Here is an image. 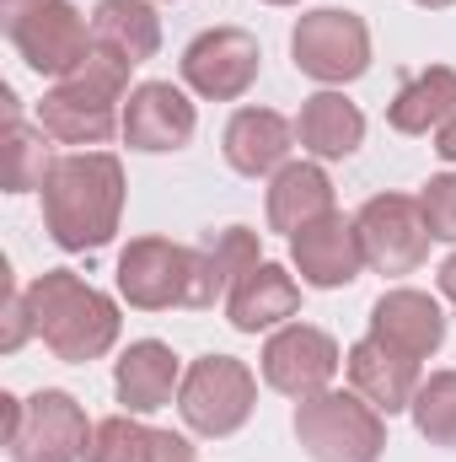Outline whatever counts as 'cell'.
Segmentation results:
<instances>
[{
    "instance_id": "obj_19",
    "label": "cell",
    "mask_w": 456,
    "mask_h": 462,
    "mask_svg": "<svg viewBox=\"0 0 456 462\" xmlns=\"http://www.w3.org/2000/svg\"><path fill=\"white\" fill-rule=\"evenodd\" d=\"M296 145V124L274 108H236L221 134V151H226L231 172L242 178H263V172H279L285 156Z\"/></svg>"
},
{
    "instance_id": "obj_24",
    "label": "cell",
    "mask_w": 456,
    "mask_h": 462,
    "mask_svg": "<svg viewBox=\"0 0 456 462\" xmlns=\"http://www.w3.org/2000/svg\"><path fill=\"white\" fill-rule=\"evenodd\" d=\"M296 140H301L317 162H343V156H354L360 140H365V114H360L343 92H317V97L301 103Z\"/></svg>"
},
{
    "instance_id": "obj_4",
    "label": "cell",
    "mask_w": 456,
    "mask_h": 462,
    "mask_svg": "<svg viewBox=\"0 0 456 462\" xmlns=\"http://www.w3.org/2000/svg\"><path fill=\"white\" fill-rule=\"evenodd\" d=\"M0 32L32 76L65 81L92 60V27L70 0H0Z\"/></svg>"
},
{
    "instance_id": "obj_27",
    "label": "cell",
    "mask_w": 456,
    "mask_h": 462,
    "mask_svg": "<svg viewBox=\"0 0 456 462\" xmlns=\"http://www.w3.org/2000/svg\"><path fill=\"white\" fill-rule=\"evenodd\" d=\"M414 425L430 447L456 452V371H435L414 393Z\"/></svg>"
},
{
    "instance_id": "obj_17",
    "label": "cell",
    "mask_w": 456,
    "mask_h": 462,
    "mask_svg": "<svg viewBox=\"0 0 456 462\" xmlns=\"http://www.w3.org/2000/svg\"><path fill=\"white\" fill-rule=\"evenodd\" d=\"M183 387V360L172 355V345L161 339H140L118 355L114 365V393L123 403V414H156L172 403V393Z\"/></svg>"
},
{
    "instance_id": "obj_22",
    "label": "cell",
    "mask_w": 456,
    "mask_h": 462,
    "mask_svg": "<svg viewBox=\"0 0 456 462\" xmlns=\"http://www.w3.org/2000/svg\"><path fill=\"white\" fill-rule=\"evenodd\" d=\"M87 462H199V452L188 447V436L172 430H150L134 414H108L92 430Z\"/></svg>"
},
{
    "instance_id": "obj_1",
    "label": "cell",
    "mask_w": 456,
    "mask_h": 462,
    "mask_svg": "<svg viewBox=\"0 0 456 462\" xmlns=\"http://www.w3.org/2000/svg\"><path fill=\"white\" fill-rule=\"evenodd\" d=\"M38 194H43V226L65 253H97L114 242L123 216V162L114 151L54 156Z\"/></svg>"
},
{
    "instance_id": "obj_3",
    "label": "cell",
    "mask_w": 456,
    "mask_h": 462,
    "mask_svg": "<svg viewBox=\"0 0 456 462\" xmlns=\"http://www.w3.org/2000/svg\"><path fill=\"white\" fill-rule=\"evenodd\" d=\"M123 87H129V70L92 54L76 76H65L43 92L38 129L59 145H103V140H114V129H123V114H118Z\"/></svg>"
},
{
    "instance_id": "obj_21",
    "label": "cell",
    "mask_w": 456,
    "mask_h": 462,
    "mask_svg": "<svg viewBox=\"0 0 456 462\" xmlns=\"http://www.w3.org/2000/svg\"><path fill=\"white\" fill-rule=\"evenodd\" d=\"M263 253H258V231L252 226H226L210 231L199 247H194V291H188V307H215L236 291V280L247 269H258Z\"/></svg>"
},
{
    "instance_id": "obj_23",
    "label": "cell",
    "mask_w": 456,
    "mask_h": 462,
    "mask_svg": "<svg viewBox=\"0 0 456 462\" xmlns=\"http://www.w3.org/2000/svg\"><path fill=\"white\" fill-rule=\"evenodd\" d=\"M333 210V183L317 162H285L269 183V226L296 236L301 226L323 221Z\"/></svg>"
},
{
    "instance_id": "obj_16",
    "label": "cell",
    "mask_w": 456,
    "mask_h": 462,
    "mask_svg": "<svg viewBox=\"0 0 456 462\" xmlns=\"http://www.w3.org/2000/svg\"><path fill=\"white\" fill-rule=\"evenodd\" d=\"M370 334L387 339L392 349H403V355H414V360H430L435 349L446 345V312H441L435 296L397 285V291H381V296H376V307H370Z\"/></svg>"
},
{
    "instance_id": "obj_11",
    "label": "cell",
    "mask_w": 456,
    "mask_h": 462,
    "mask_svg": "<svg viewBox=\"0 0 456 462\" xmlns=\"http://www.w3.org/2000/svg\"><path fill=\"white\" fill-rule=\"evenodd\" d=\"M258 365H263V382H269L274 393H285V398L301 403V398H317V393L333 387L343 355H339V345H333V334H323V328H312V323H285V328L269 334Z\"/></svg>"
},
{
    "instance_id": "obj_31",
    "label": "cell",
    "mask_w": 456,
    "mask_h": 462,
    "mask_svg": "<svg viewBox=\"0 0 456 462\" xmlns=\"http://www.w3.org/2000/svg\"><path fill=\"white\" fill-rule=\"evenodd\" d=\"M435 280H441V296H446V301H456V253L441 263V274H435Z\"/></svg>"
},
{
    "instance_id": "obj_5",
    "label": "cell",
    "mask_w": 456,
    "mask_h": 462,
    "mask_svg": "<svg viewBox=\"0 0 456 462\" xmlns=\"http://www.w3.org/2000/svg\"><path fill=\"white\" fill-rule=\"evenodd\" d=\"M296 441L312 462H381L387 452V414L349 393H317L296 403Z\"/></svg>"
},
{
    "instance_id": "obj_14",
    "label": "cell",
    "mask_w": 456,
    "mask_h": 462,
    "mask_svg": "<svg viewBox=\"0 0 456 462\" xmlns=\"http://www.w3.org/2000/svg\"><path fill=\"white\" fill-rule=\"evenodd\" d=\"M194 129H199V114L172 81H140L123 103V129L118 134H123L129 151L161 156V151H183L194 140Z\"/></svg>"
},
{
    "instance_id": "obj_13",
    "label": "cell",
    "mask_w": 456,
    "mask_h": 462,
    "mask_svg": "<svg viewBox=\"0 0 456 462\" xmlns=\"http://www.w3.org/2000/svg\"><path fill=\"white\" fill-rule=\"evenodd\" d=\"M290 263H296L301 285H312V291H343V285H354L360 269H365V247H360L354 216L328 210L323 221L301 226L290 236Z\"/></svg>"
},
{
    "instance_id": "obj_26",
    "label": "cell",
    "mask_w": 456,
    "mask_h": 462,
    "mask_svg": "<svg viewBox=\"0 0 456 462\" xmlns=\"http://www.w3.org/2000/svg\"><path fill=\"white\" fill-rule=\"evenodd\" d=\"M0 103H5V194H32V189H43V178L54 167L49 145H43V129L22 124L11 87L0 92Z\"/></svg>"
},
{
    "instance_id": "obj_33",
    "label": "cell",
    "mask_w": 456,
    "mask_h": 462,
    "mask_svg": "<svg viewBox=\"0 0 456 462\" xmlns=\"http://www.w3.org/2000/svg\"><path fill=\"white\" fill-rule=\"evenodd\" d=\"M269 5H301V0H269Z\"/></svg>"
},
{
    "instance_id": "obj_9",
    "label": "cell",
    "mask_w": 456,
    "mask_h": 462,
    "mask_svg": "<svg viewBox=\"0 0 456 462\" xmlns=\"http://www.w3.org/2000/svg\"><path fill=\"white\" fill-rule=\"evenodd\" d=\"M354 226H360L365 263L376 274H414L430 258V242H435L419 199H408V194H370L360 205Z\"/></svg>"
},
{
    "instance_id": "obj_29",
    "label": "cell",
    "mask_w": 456,
    "mask_h": 462,
    "mask_svg": "<svg viewBox=\"0 0 456 462\" xmlns=\"http://www.w3.org/2000/svg\"><path fill=\"white\" fill-rule=\"evenodd\" d=\"M32 334V312H27V296L11 291L5 296V334H0V349H22V339Z\"/></svg>"
},
{
    "instance_id": "obj_8",
    "label": "cell",
    "mask_w": 456,
    "mask_h": 462,
    "mask_svg": "<svg viewBox=\"0 0 456 462\" xmlns=\"http://www.w3.org/2000/svg\"><path fill=\"white\" fill-rule=\"evenodd\" d=\"M290 54H296V70L323 81V87H343V81H360L370 70V27L365 16L339 11V5H317L296 22L290 32Z\"/></svg>"
},
{
    "instance_id": "obj_7",
    "label": "cell",
    "mask_w": 456,
    "mask_h": 462,
    "mask_svg": "<svg viewBox=\"0 0 456 462\" xmlns=\"http://www.w3.org/2000/svg\"><path fill=\"white\" fill-rule=\"evenodd\" d=\"M252 403H258V376L236 355H199L183 371L178 414L194 436H210V441L236 436L252 420Z\"/></svg>"
},
{
    "instance_id": "obj_12",
    "label": "cell",
    "mask_w": 456,
    "mask_h": 462,
    "mask_svg": "<svg viewBox=\"0 0 456 462\" xmlns=\"http://www.w3.org/2000/svg\"><path fill=\"white\" fill-rule=\"evenodd\" d=\"M263 65V49L247 27H210L183 49V81L210 97V103H236L252 92Z\"/></svg>"
},
{
    "instance_id": "obj_2",
    "label": "cell",
    "mask_w": 456,
    "mask_h": 462,
    "mask_svg": "<svg viewBox=\"0 0 456 462\" xmlns=\"http://www.w3.org/2000/svg\"><path fill=\"white\" fill-rule=\"evenodd\" d=\"M22 296H27V312H32V334L54 349V360L87 365V360H103L118 345L114 296L87 285L76 269H43Z\"/></svg>"
},
{
    "instance_id": "obj_10",
    "label": "cell",
    "mask_w": 456,
    "mask_h": 462,
    "mask_svg": "<svg viewBox=\"0 0 456 462\" xmlns=\"http://www.w3.org/2000/svg\"><path fill=\"white\" fill-rule=\"evenodd\" d=\"M194 291V247L167 242V236H134L118 253V296L140 312H167L188 307Z\"/></svg>"
},
{
    "instance_id": "obj_15",
    "label": "cell",
    "mask_w": 456,
    "mask_h": 462,
    "mask_svg": "<svg viewBox=\"0 0 456 462\" xmlns=\"http://www.w3.org/2000/svg\"><path fill=\"white\" fill-rule=\"evenodd\" d=\"M343 371H349V387H354L365 403H376L381 414L414 409V393H419V382H424L414 355L392 349L387 339H376V334H365L360 345L343 355Z\"/></svg>"
},
{
    "instance_id": "obj_32",
    "label": "cell",
    "mask_w": 456,
    "mask_h": 462,
    "mask_svg": "<svg viewBox=\"0 0 456 462\" xmlns=\"http://www.w3.org/2000/svg\"><path fill=\"white\" fill-rule=\"evenodd\" d=\"M414 5H430V11H446V5H456V0H414Z\"/></svg>"
},
{
    "instance_id": "obj_30",
    "label": "cell",
    "mask_w": 456,
    "mask_h": 462,
    "mask_svg": "<svg viewBox=\"0 0 456 462\" xmlns=\"http://www.w3.org/2000/svg\"><path fill=\"white\" fill-rule=\"evenodd\" d=\"M435 156H441V162H451V167H456V114L446 118L441 129H435Z\"/></svg>"
},
{
    "instance_id": "obj_20",
    "label": "cell",
    "mask_w": 456,
    "mask_h": 462,
    "mask_svg": "<svg viewBox=\"0 0 456 462\" xmlns=\"http://www.w3.org/2000/svg\"><path fill=\"white\" fill-rule=\"evenodd\" d=\"M156 49H161V16L150 11V0H103L92 11V54L114 60L118 70L156 60Z\"/></svg>"
},
{
    "instance_id": "obj_25",
    "label": "cell",
    "mask_w": 456,
    "mask_h": 462,
    "mask_svg": "<svg viewBox=\"0 0 456 462\" xmlns=\"http://www.w3.org/2000/svg\"><path fill=\"white\" fill-rule=\"evenodd\" d=\"M456 114V70L451 65H424L414 70L397 97L387 103V124L397 134H435L446 118Z\"/></svg>"
},
{
    "instance_id": "obj_18",
    "label": "cell",
    "mask_w": 456,
    "mask_h": 462,
    "mask_svg": "<svg viewBox=\"0 0 456 462\" xmlns=\"http://www.w3.org/2000/svg\"><path fill=\"white\" fill-rule=\"evenodd\" d=\"M301 312V285L296 274H285L279 263H258L236 280V291L226 296V318L236 334H263V328H285Z\"/></svg>"
},
{
    "instance_id": "obj_6",
    "label": "cell",
    "mask_w": 456,
    "mask_h": 462,
    "mask_svg": "<svg viewBox=\"0 0 456 462\" xmlns=\"http://www.w3.org/2000/svg\"><path fill=\"white\" fill-rule=\"evenodd\" d=\"M0 414H5L11 462H87L97 425H87V409L70 393H59V387H43L32 398L5 393Z\"/></svg>"
},
{
    "instance_id": "obj_28",
    "label": "cell",
    "mask_w": 456,
    "mask_h": 462,
    "mask_svg": "<svg viewBox=\"0 0 456 462\" xmlns=\"http://www.w3.org/2000/svg\"><path fill=\"white\" fill-rule=\"evenodd\" d=\"M419 210H424V221H430V236H435V242H456V172H441V178L424 183Z\"/></svg>"
}]
</instances>
